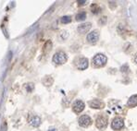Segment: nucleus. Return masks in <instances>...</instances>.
Here are the masks:
<instances>
[{"label": "nucleus", "instance_id": "1", "mask_svg": "<svg viewBox=\"0 0 137 131\" xmlns=\"http://www.w3.org/2000/svg\"><path fill=\"white\" fill-rule=\"evenodd\" d=\"M68 60V56L66 55V53L63 51H59L57 52L53 56V62L56 65H63L65 64Z\"/></svg>", "mask_w": 137, "mask_h": 131}, {"label": "nucleus", "instance_id": "2", "mask_svg": "<svg viewBox=\"0 0 137 131\" xmlns=\"http://www.w3.org/2000/svg\"><path fill=\"white\" fill-rule=\"evenodd\" d=\"M107 58L106 55H104L103 54H97L96 55H94V57L93 58V63L95 67H102L107 64Z\"/></svg>", "mask_w": 137, "mask_h": 131}, {"label": "nucleus", "instance_id": "3", "mask_svg": "<svg viewBox=\"0 0 137 131\" xmlns=\"http://www.w3.org/2000/svg\"><path fill=\"white\" fill-rule=\"evenodd\" d=\"M107 121H108V119L106 116H99L95 121L96 128L101 129V130L105 129L107 127Z\"/></svg>", "mask_w": 137, "mask_h": 131}, {"label": "nucleus", "instance_id": "4", "mask_svg": "<svg viewBox=\"0 0 137 131\" xmlns=\"http://www.w3.org/2000/svg\"><path fill=\"white\" fill-rule=\"evenodd\" d=\"M124 127V120L120 117H115L111 122V128L114 130H120Z\"/></svg>", "mask_w": 137, "mask_h": 131}, {"label": "nucleus", "instance_id": "5", "mask_svg": "<svg viewBox=\"0 0 137 131\" xmlns=\"http://www.w3.org/2000/svg\"><path fill=\"white\" fill-rule=\"evenodd\" d=\"M86 39H87V42H88L89 43H91V44H95V43H97L98 39H99V33H98V31H91L90 33L87 34Z\"/></svg>", "mask_w": 137, "mask_h": 131}, {"label": "nucleus", "instance_id": "6", "mask_svg": "<svg viewBox=\"0 0 137 131\" xmlns=\"http://www.w3.org/2000/svg\"><path fill=\"white\" fill-rule=\"evenodd\" d=\"M78 122H79V125L82 128H88L92 124V119L89 116L84 115V116H82L80 117Z\"/></svg>", "mask_w": 137, "mask_h": 131}, {"label": "nucleus", "instance_id": "7", "mask_svg": "<svg viewBox=\"0 0 137 131\" xmlns=\"http://www.w3.org/2000/svg\"><path fill=\"white\" fill-rule=\"evenodd\" d=\"M84 107H85V104L82 101H80V100H77L75 101L72 104V109L75 113L79 114L81 112H82L84 110Z\"/></svg>", "mask_w": 137, "mask_h": 131}, {"label": "nucleus", "instance_id": "8", "mask_svg": "<svg viewBox=\"0 0 137 131\" xmlns=\"http://www.w3.org/2000/svg\"><path fill=\"white\" fill-rule=\"evenodd\" d=\"M89 106L91 108H94V109H102L105 106V104L102 101L94 99V100H92L89 102Z\"/></svg>", "mask_w": 137, "mask_h": 131}, {"label": "nucleus", "instance_id": "9", "mask_svg": "<svg viewBox=\"0 0 137 131\" xmlns=\"http://www.w3.org/2000/svg\"><path fill=\"white\" fill-rule=\"evenodd\" d=\"M88 65H89V62H88V59L85 57H82L80 58L78 62H77V67L79 68L80 70H84L88 67Z\"/></svg>", "mask_w": 137, "mask_h": 131}, {"label": "nucleus", "instance_id": "10", "mask_svg": "<svg viewBox=\"0 0 137 131\" xmlns=\"http://www.w3.org/2000/svg\"><path fill=\"white\" fill-rule=\"evenodd\" d=\"M91 23L90 22H86V23H83V24H81L78 26V28H77V31H78V32L81 34H83L85 33V32H87V31L91 29Z\"/></svg>", "mask_w": 137, "mask_h": 131}, {"label": "nucleus", "instance_id": "11", "mask_svg": "<svg viewBox=\"0 0 137 131\" xmlns=\"http://www.w3.org/2000/svg\"><path fill=\"white\" fill-rule=\"evenodd\" d=\"M29 124H30L32 127H34V128H38V127L41 125V119H40L39 116H32V117L29 119Z\"/></svg>", "mask_w": 137, "mask_h": 131}, {"label": "nucleus", "instance_id": "12", "mask_svg": "<svg viewBox=\"0 0 137 131\" xmlns=\"http://www.w3.org/2000/svg\"><path fill=\"white\" fill-rule=\"evenodd\" d=\"M127 106L131 107V108L137 106V95H132L129 98L128 102H127Z\"/></svg>", "mask_w": 137, "mask_h": 131}, {"label": "nucleus", "instance_id": "13", "mask_svg": "<svg viewBox=\"0 0 137 131\" xmlns=\"http://www.w3.org/2000/svg\"><path fill=\"white\" fill-rule=\"evenodd\" d=\"M110 108L113 110V111H115L116 113H119L120 111L122 110L121 106L119 105V104L118 102H116V101H112L111 103H110Z\"/></svg>", "mask_w": 137, "mask_h": 131}, {"label": "nucleus", "instance_id": "14", "mask_svg": "<svg viewBox=\"0 0 137 131\" xmlns=\"http://www.w3.org/2000/svg\"><path fill=\"white\" fill-rule=\"evenodd\" d=\"M86 18V12L85 11H81L76 15V20L77 21H82Z\"/></svg>", "mask_w": 137, "mask_h": 131}, {"label": "nucleus", "instance_id": "15", "mask_svg": "<svg viewBox=\"0 0 137 131\" xmlns=\"http://www.w3.org/2000/svg\"><path fill=\"white\" fill-rule=\"evenodd\" d=\"M60 21L63 24H68V23H70L71 21V18H70V16H63L60 18Z\"/></svg>", "mask_w": 137, "mask_h": 131}, {"label": "nucleus", "instance_id": "16", "mask_svg": "<svg viewBox=\"0 0 137 131\" xmlns=\"http://www.w3.org/2000/svg\"><path fill=\"white\" fill-rule=\"evenodd\" d=\"M25 89H26L27 92H32L34 91V85L33 83H27V84H25Z\"/></svg>", "mask_w": 137, "mask_h": 131}, {"label": "nucleus", "instance_id": "17", "mask_svg": "<svg viewBox=\"0 0 137 131\" xmlns=\"http://www.w3.org/2000/svg\"><path fill=\"white\" fill-rule=\"evenodd\" d=\"M52 47V43L50 42V41H48V42H46V44H45V46H44V50H45V52H49L50 51V49H51Z\"/></svg>", "mask_w": 137, "mask_h": 131}, {"label": "nucleus", "instance_id": "18", "mask_svg": "<svg viewBox=\"0 0 137 131\" xmlns=\"http://www.w3.org/2000/svg\"><path fill=\"white\" fill-rule=\"evenodd\" d=\"M92 12H94V14H97V12H98V10H100V8L98 7V6L96 5V4H93L92 5Z\"/></svg>", "mask_w": 137, "mask_h": 131}, {"label": "nucleus", "instance_id": "19", "mask_svg": "<svg viewBox=\"0 0 137 131\" xmlns=\"http://www.w3.org/2000/svg\"><path fill=\"white\" fill-rule=\"evenodd\" d=\"M78 3L80 4V5H84V4L86 3L85 0H82V1H78Z\"/></svg>", "mask_w": 137, "mask_h": 131}, {"label": "nucleus", "instance_id": "20", "mask_svg": "<svg viewBox=\"0 0 137 131\" xmlns=\"http://www.w3.org/2000/svg\"><path fill=\"white\" fill-rule=\"evenodd\" d=\"M134 61H135V63H137V54L135 55V56H134Z\"/></svg>", "mask_w": 137, "mask_h": 131}, {"label": "nucleus", "instance_id": "21", "mask_svg": "<svg viewBox=\"0 0 137 131\" xmlns=\"http://www.w3.org/2000/svg\"><path fill=\"white\" fill-rule=\"evenodd\" d=\"M48 131H57V129H56V128H50Z\"/></svg>", "mask_w": 137, "mask_h": 131}]
</instances>
